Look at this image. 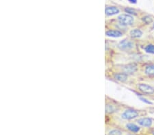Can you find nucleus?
Returning <instances> with one entry per match:
<instances>
[{
	"label": "nucleus",
	"instance_id": "nucleus-19",
	"mask_svg": "<svg viewBox=\"0 0 154 135\" xmlns=\"http://www.w3.org/2000/svg\"><path fill=\"white\" fill-rule=\"evenodd\" d=\"M153 28H154V23H153Z\"/></svg>",
	"mask_w": 154,
	"mask_h": 135
},
{
	"label": "nucleus",
	"instance_id": "nucleus-5",
	"mask_svg": "<svg viewBox=\"0 0 154 135\" xmlns=\"http://www.w3.org/2000/svg\"><path fill=\"white\" fill-rule=\"evenodd\" d=\"M139 113L138 110L133 109H128L121 113V117L125 120H131L138 117Z\"/></svg>",
	"mask_w": 154,
	"mask_h": 135
},
{
	"label": "nucleus",
	"instance_id": "nucleus-8",
	"mask_svg": "<svg viewBox=\"0 0 154 135\" xmlns=\"http://www.w3.org/2000/svg\"><path fill=\"white\" fill-rule=\"evenodd\" d=\"M106 36L110 38H120L123 36V32L119 29H108L105 31Z\"/></svg>",
	"mask_w": 154,
	"mask_h": 135
},
{
	"label": "nucleus",
	"instance_id": "nucleus-1",
	"mask_svg": "<svg viewBox=\"0 0 154 135\" xmlns=\"http://www.w3.org/2000/svg\"><path fill=\"white\" fill-rule=\"evenodd\" d=\"M138 66L136 63H128V64L121 65L116 66L115 68V71H117V72H121L126 74L128 75H133L134 74L136 71L138 70Z\"/></svg>",
	"mask_w": 154,
	"mask_h": 135
},
{
	"label": "nucleus",
	"instance_id": "nucleus-9",
	"mask_svg": "<svg viewBox=\"0 0 154 135\" xmlns=\"http://www.w3.org/2000/svg\"><path fill=\"white\" fill-rule=\"evenodd\" d=\"M120 10L116 6H106L105 9V14L107 16H110L113 15H116L118 14Z\"/></svg>",
	"mask_w": 154,
	"mask_h": 135
},
{
	"label": "nucleus",
	"instance_id": "nucleus-21",
	"mask_svg": "<svg viewBox=\"0 0 154 135\" xmlns=\"http://www.w3.org/2000/svg\"><path fill=\"white\" fill-rule=\"evenodd\" d=\"M153 135H154V132H153Z\"/></svg>",
	"mask_w": 154,
	"mask_h": 135
},
{
	"label": "nucleus",
	"instance_id": "nucleus-6",
	"mask_svg": "<svg viewBox=\"0 0 154 135\" xmlns=\"http://www.w3.org/2000/svg\"><path fill=\"white\" fill-rule=\"evenodd\" d=\"M137 87L139 92H140L143 94L152 95L154 94V88L152 86L146 84V83H138Z\"/></svg>",
	"mask_w": 154,
	"mask_h": 135
},
{
	"label": "nucleus",
	"instance_id": "nucleus-3",
	"mask_svg": "<svg viewBox=\"0 0 154 135\" xmlns=\"http://www.w3.org/2000/svg\"><path fill=\"white\" fill-rule=\"evenodd\" d=\"M117 21L123 27L132 25L134 23V17L128 14H120L117 17Z\"/></svg>",
	"mask_w": 154,
	"mask_h": 135
},
{
	"label": "nucleus",
	"instance_id": "nucleus-11",
	"mask_svg": "<svg viewBox=\"0 0 154 135\" xmlns=\"http://www.w3.org/2000/svg\"><path fill=\"white\" fill-rule=\"evenodd\" d=\"M130 35L132 38H140L143 36V31L139 29H131Z\"/></svg>",
	"mask_w": 154,
	"mask_h": 135
},
{
	"label": "nucleus",
	"instance_id": "nucleus-12",
	"mask_svg": "<svg viewBox=\"0 0 154 135\" xmlns=\"http://www.w3.org/2000/svg\"><path fill=\"white\" fill-rule=\"evenodd\" d=\"M126 128H128L129 131H130L132 132H138L140 131V127L135 124H133V123H128V124H126Z\"/></svg>",
	"mask_w": 154,
	"mask_h": 135
},
{
	"label": "nucleus",
	"instance_id": "nucleus-20",
	"mask_svg": "<svg viewBox=\"0 0 154 135\" xmlns=\"http://www.w3.org/2000/svg\"><path fill=\"white\" fill-rule=\"evenodd\" d=\"M128 135H133V134H128Z\"/></svg>",
	"mask_w": 154,
	"mask_h": 135
},
{
	"label": "nucleus",
	"instance_id": "nucleus-14",
	"mask_svg": "<svg viewBox=\"0 0 154 135\" xmlns=\"http://www.w3.org/2000/svg\"><path fill=\"white\" fill-rule=\"evenodd\" d=\"M145 52L149 54H154V45H148L145 47Z\"/></svg>",
	"mask_w": 154,
	"mask_h": 135
},
{
	"label": "nucleus",
	"instance_id": "nucleus-17",
	"mask_svg": "<svg viewBox=\"0 0 154 135\" xmlns=\"http://www.w3.org/2000/svg\"><path fill=\"white\" fill-rule=\"evenodd\" d=\"M125 11L129 14H133V15H136V14H137V12H136L135 10L131 8H125Z\"/></svg>",
	"mask_w": 154,
	"mask_h": 135
},
{
	"label": "nucleus",
	"instance_id": "nucleus-7",
	"mask_svg": "<svg viewBox=\"0 0 154 135\" xmlns=\"http://www.w3.org/2000/svg\"><path fill=\"white\" fill-rule=\"evenodd\" d=\"M111 78L114 79L116 81L120 82V83H125L128 79V76L126 74L121 72H117V71H114L112 72H110Z\"/></svg>",
	"mask_w": 154,
	"mask_h": 135
},
{
	"label": "nucleus",
	"instance_id": "nucleus-16",
	"mask_svg": "<svg viewBox=\"0 0 154 135\" xmlns=\"http://www.w3.org/2000/svg\"><path fill=\"white\" fill-rule=\"evenodd\" d=\"M143 21H144V23H145L146 24H150L153 22V19L151 17L146 16L143 18Z\"/></svg>",
	"mask_w": 154,
	"mask_h": 135
},
{
	"label": "nucleus",
	"instance_id": "nucleus-4",
	"mask_svg": "<svg viewBox=\"0 0 154 135\" xmlns=\"http://www.w3.org/2000/svg\"><path fill=\"white\" fill-rule=\"evenodd\" d=\"M135 45L134 43L132 40H130V39H123V40H121L117 45V47L120 51H130L134 48Z\"/></svg>",
	"mask_w": 154,
	"mask_h": 135
},
{
	"label": "nucleus",
	"instance_id": "nucleus-10",
	"mask_svg": "<svg viewBox=\"0 0 154 135\" xmlns=\"http://www.w3.org/2000/svg\"><path fill=\"white\" fill-rule=\"evenodd\" d=\"M137 123L141 126L143 127H150L152 125V120L149 117H143L137 120Z\"/></svg>",
	"mask_w": 154,
	"mask_h": 135
},
{
	"label": "nucleus",
	"instance_id": "nucleus-2",
	"mask_svg": "<svg viewBox=\"0 0 154 135\" xmlns=\"http://www.w3.org/2000/svg\"><path fill=\"white\" fill-rule=\"evenodd\" d=\"M119 105L116 104L114 100H112L108 97H106L105 101V110L107 115L113 114L117 111Z\"/></svg>",
	"mask_w": 154,
	"mask_h": 135
},
{
	"label": "nucleus",
	"instance_id": "nucleus-15",
	"mask_svg": "<svg viewBox=\"0 0 154 135\" xmlns=\"http://www.w3.org/2000/svg\"><path fill=\"white\" fill-rule=\"evenodd\" d=\"M108 135H122V132L119 131V130L113 129L108 132Z\"/></svg>",
	"mask_w": 154,
	"mask_h": 135
},
{
	"label": "nucleus",
	"instance_id": "nucleus-18",
	"mask_svg": "<svg viewBox=\"0 0 154 135\" xmlns=\"http://www.w3.org/2000/svg\"><path fill=\"white\" fill-rule=\"evenodd\" d=\"M130 2V3H132V4H136V1H137V0H128Z\"/></svg>",
	"mask_w": 154,
	"mask_h": 135
},
{
	"label": "nucleus",
	"instance_id": "nucleus-13",
	"mask_svg": "<svg viewBox=\"0 0 154 135\" xmlns=\"http://www.w3.org/2000/svg\"><path fill=\"white\" fill-rule=\"evenodd\" d=\"M145 74L147 76H154V65L149 64L146 66L145 68Z\"/></svg>",
	"mask_w": 154,
	"mask_h": 135
}]
</instances>
